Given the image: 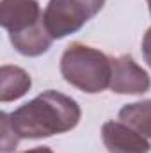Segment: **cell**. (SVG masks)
Returning <instances> with one entry per match:
<instances>
[{"instance_id":"obj_6","label":"cell","mask_w":151,"mask_h":153,"mask_svg":"<svg viewBox=\"0 0 151 153\" xmlns=\"http://www.w3.org/2000/svg\"><path fill=\"white\" fill-rule=\"evenodd\" d=\"M103 146L110 153H150L151 144L130 125L121 119L105 121L101 126Z\"/></svg>"},{"instance_id":"obj_10","label":"cell","mask_w":151,"mask_h":153,"mask_svg":"<svg viewBox=\"0 0 151 153\" xmlns=\"http://www.w3.org/2000/svg\"><path fill=\"white\" fill-rule=\"evenodd\" d=\"M142 57L151 68V27L146 30V34L142 38Z\"/></svg>"},{"instance_id":"obj_12","label":"cell","mask_w":151,"mask_h":153,"mask_svg":"<svg viewBox=\"0 0 151 153\" xmlns=\"http://www.w3.org/2000/svg\"><path fill=\"white\" fill-rule=\"evenodd\" d=\"M148 2V7H150V14H151V0H146Z\"/></svg>"},{"instance_id":"obj_4","label":"cell","mask_w":151,"mask_h":153,"mask_svg":"<svg viewBox=\"0 0 151 153\" xmlns=\"http://www.w3.org/2000/svg\"><path fill=\"white\" fill-rule=\"evenodd\" d=\"M107 0H48L43 13L44 25L50 36L64 39L78 32L89 20H93Z\"/></svg>"},{"instance_id":"obj_11","label":"cell","mask_w":151,"mask_h":153,"mask_svg":"<svg viewBox=\"0 0 151 153\" xmlns=\"http://www.w3.org/2000/svg\"><path fill=\"white\" fill-rule=\"evenodd\" d=\"M21 153H55L52 148H48V146H36V148H30V150H25V152Z\"/></svg>"},{"instance_id":"obj_1","label":"cell","mask_w":151,"mask_h":153,"mask_svg":"<svg viewBox=\"0 0 151 153\" xmlns=\"http://www.w3.org/2000/svg\"><path fill=\"white\" fill-rule=\"evenodd\" d=\"M9 117L20 139H44L73 130L80 123L82 109L75 98L48 89L13 111Z\"/></svg>"},{"instance_id":"obj_3","label":"cell","mask_w":151,"mask_h":153,"mask_svg":"<svg viewBox=\"0 0 151 153\" xmlns=\"http://www.w3.org/2000/svg\"><path fill=\"white\" fill-rule=\"evenodd\" d=\"M59 70L70 85L87 94H98L110 85V57L101 50L78 41L66 46L61 55Z\"/></svg>"},{"instance_id":"obj_5","label":"cell","mask_w":151,"mask_h":153,"mask_svg":"<svg viewBox=\"0 0 151 153\" xmlns=\"http://www.w3.org/2000/svg\"><path fill=\"white\" fill-rule=\"evenodd\" d=\"M112 76L109 89L115 94H144L151 89L150 73L135 62L130 53L110 57Z\"/></svg>"},{"instance_id":"obj_7","label":"cell","mask_w":151,"mask_h":153,"mask_svg":"<svg viewBox=\"0 0 151 153\" xmlns=\"http://www.w3.org/2000/svg\"><path fill=\"white\" fill-rule=\"evenodd\" d=\"M32 87V78L30 75L13 64H4L0 68V102L9 103L14 100H20L25 96Z\"/></svg>"},{"instance_id":"obj_2","label":"cell","mask_w":151,"mask_h":153,"mask_svg":"<svg viewBox=\"0 0 151 153\" xmlns=\"http://www.w3.org/2000/svg\"><path fill=\"white\" fill-rule=\"evenodd\" d=\"M44 11L38 0H2L0 25L7 30L14 50L25 57H39L46 53L53 43L46 25Z\"/></svg>"},{"instance_id":"obj_8","label":"cell","mask_w":151,"mask_h":153,"mask_svg":"<svg viewBox=\"0 0 151 153\" xmlns=\"http://www.w3.org/2000/svg\"><path fill=\"white\" fill-rule=\"evenodd\" d=\"M117 117L135 128L151 144V100H141L121 107Z\"/></svg>"},{"instance_id":"obj_9","label":"cell","mask_w":151,"mask_h":153,"mask_svg":"<svg viewBox=\"0 0 151 153\" xmlns=\"http://www.w3.org/2000/svg\"><path fill=\"white\" fill-rule=\"evenodd\" d=\"M0 123H2V139H0V143H2V153H11L16 150V146H18V143H20V135L16 134V130H14V126H13V123H11V117L7 112H2L0 114Z\"/></svg>"}]
</instances>
